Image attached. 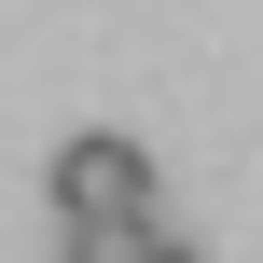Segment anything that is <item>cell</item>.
<instances>
[{"mask_svg":"<svg viewBox=\"0 0 263 263\" xmlns=\"http://www.w3.org/2000/svg\"><path fill=\"white\" fill-rule=\"evenodd\" d=\"M42 194H55V222H153V153L125 125H83V139H55Z\"/></svg>","mask_w":263,"mask_h":263,"instance_id":"cell-1","label":"cell"}]
</instances>
